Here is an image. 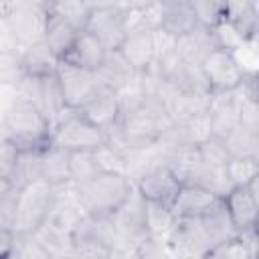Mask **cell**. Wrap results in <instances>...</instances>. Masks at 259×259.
<instances>
[{
  "mask_svg": "<svg viewBox=\"0 0 259 259\" xmlns=\"http://www.w3.org/2000/svg\"><path fill=\"white\" fill-rule=\"evenodd\" d=\"M16 200H18V190H14V188H8L4 194H0V229L12 231Z\"/></svg>",
  "mask_w": 259,
  "mask_h": 259,
  "instance_id": "obj_35",
  "label": "cell"
},
{
  "mask_svg": "<svg viewBox=\"0 0 259 259\" xmlns=\"http://www.w3.org/2000/svg\"><path fill=\"white\" fill-rule=\"evenodd\" d=\"M40 178L53 186L71 184V154L57 146L45 148L40 158Z\"/></svg>",
  "mask_w": 259,
  "mask_h": 259,
  "instance_id": "obj_24",
  "label": "cell"
},
{
  "mask_svg": "<svg viewBox=\"0 0 259 259\" xmlns=\"http://www.w3.org/2000/svg\"><path fill=\"white\" fill-rule=\"evenodd\" d=\"M105 55H107V49L95 36H91L89 32L83 30V32H79L77 40L73 42V47L69 49V53L61 61H65L69 65H75L79 69H85V71H93L95 73L101 67Z\"/></svg>",
  "mask_w": 259,
  "mask_h": 259,
  "instance_id": "obj_19",
  "label": "cell"
},
{
  "mask_svg": "<svg viewBox=\"0 0 259 259\" xmlns=\"http://www.w3.org/2000/svg\"><path fill=\"white\" fill-rule=\"evenodd\" d=\"M132 190L134 180L119 172H101L75 188L83 212L91 217H111L127 200Z\"/></svg>",
  "mask_w": 259,
  "mask_h": 259,
  "instance_id": "obj_1",
  "label": "cell"
},
{
  "mask_svg": "<svg viewBox=\"0 0 259 259\" xmlns=\"http://www.w3.org/2000/svg\"><path fill=\"white\" fill-rule=\"evenodd\" d=\"M214 49H217V45H214V38H212L210 30L202 28V26H196L192 32L174 40L176 55L188 65H198L200 67V63L206 59V55Z\"/></svg>",
  "mask_w": 259,
  "mask_h": 259,
  "instance_id": "obj_21",
  "label": "cell"
},
{
  "mask_svg": "<svg viewBox=\"0 0 259 259\" xmlns=\"http://www.w3.org/2000/svg\"><path fill=\"white\" fill-rule=\"evenodd\" d=\"M22 79L18 53H0V85H18Z\"/></svg>",
  "mask_w": 259,
  "mask_h": 259,
  "instance_id": "obj_34",
  "label": "cell"
},
{
  "mask_svg": "<svg viewBox=\"0 0 259 259\" xmlns=\"http://www.w3.org/2000/svg\"><path fill=\"white\" fill-rule=\"evenodd\" d=\"M55 75L59 79L65 105L69 109H75V111H79L85 103H89L97 95V91L101 89V83L93 71L79 69V67L69 65L65 61L59 63Z\"/></svg>",
  "mask_w": 259,
  "mask_h": 259,
  "instance_id": "obj_10",
  "label": "cell"
},
{
  "mask_svg": "<svg viewBox=\"0 0 259 259\" xmlns=\"http://www.w3.org/2000/svg\"><path fill=\"white\" fill-rule=\"evenodd\" d=\"M18 93H20V97H24L26 101H30L42 113V117L49 121L51 127L69 109L65 105L63 91H61V85H59L57 75H49V77H24L18 83Z\"/></svg>",
  "mask_w": 259,
  "mask_h": 259,
  "instance_id": "obj_8",
  "label": "cell"
},
{
  "mask_svg": "<svg viewBox=\"0 0 259 259\" xmlns=\"http://www.w3.org/2000/svg\"><path fill=\"white\" fill-rule=\"evenodd\" d=\"M194 152H196V158H198L202 164H206V166H210V168H219V170H225L227 162L231 160V156H229V152H227L223 140H219V138H214V136H210V138H206L204 142H200V144L194 148Z\"/></svg>",
  "mask_w": 259,
  "mask_h": 259,
  "instance_id": "obj_30",
  "label": "cell"
},
{
  "mask_svg": "<svg viewBox=\"0 0 259 259\" xmlns=\"http://www.w3.org/2000/svg\"><path fill=\"white\" fill-rule=\"evenodd\" d=\"M117 239H119V247L127 245V247H136L138 243H142L144 239H148V227H146V200L140 196V192L132 190V194L127 196V200L111 214Z\"/></svg>",
  "mask_w": 259,
  "mask_h": 259,
  "instance_id": "obj_12",
  "label": "cell"
},
{
  "mask_svg": "<svg viewBox=\"0 0 259 259\" xmlns=\"http://www.w3.org/2000/svg\"><path fill=\"white\" fill-rule=\"evenodd\" d=\"M239 111H241V125L259 134V101L239 99Z\"/></svg>",
  "mask_w": 259,
  "mask_h": 259,
  "instance_id": "obj_36",
  "label": "cell"
},
{
  "mask_svg": "<svg viewBox=\"0 0 259 259\" xmlns=\"http://www.w3.org/2000/svg\"><path fill=\"white\" fill-rule=\"evenodd\" d=\"M210 34L214 38L217 49H223V51H229V53H237L239 49H243L245 45H249L227 20H221L214 28H210Z\"/></svg>",
  "mask_w": 259,
  "mask_h": 259,
  "instance_id": "obj_33",
  "label": "cell"
},
{
  "mask_svg": "<svg viewBox=\"0 0 259 259\" xmlns=\"http://www.w3.org/2000/svg\"><path fill=\"white\" fill-rule=\"evenodd\" d=\"M140 8H142V4H132L130 28L125 32L121 47L117 49L136 73L148 71L156 59V28L142 22Z\"/></svg>",
  "mask_w": 259,
  "mask_h": 259,
  "instance_id": "obj_7",
  "label": "cell"
},
{
  "mask_svg": "<svg viewBox=\"0 0 259 259\" xmlns=\"http://www.w3.org/2000/svg\"><path fill=\"white\" fill-rule=\"evenodd\" d=\"M136 190L146 202H156L162 206H172L174 196L178 194V188L182 186L180 178L168 164H154L146 168L134 182Z\"/></svg>",
  "mask_w": 259,
  "mask_h": 259,
  "instance_id": "obj_11",
  "label": "cell"
},
{
  "mask_svg": "<svg viewBox=\"0 0 259 259\" xmlns=\"http://www.w3.org/2000/svg\"><path fill=\"white\" fill-rule=\"evenodd\" d=\"M200 71H202L212 95L235 91L247 73V69L239 63L237 55L223 51V49L210 51L206 55V59L200 63Z\"/></svg>",
  "mask_w": 259,
  "mask_h": 259,
  "instance_id": "obj_9",
  "label": "cell"
},
{
  "mask_svg": "<svg viewBox=\"0 0 259 259\" xmlns=\"http://www.w3.org/2000/svg\"><path fill=\"white\" fill-rule=\"evenodd\" d=\"M4 16L10 22L12 30L16 32L20 49L36 40H42L47 2H12L6 4Z\"/></svg>",
  "mask_w": 259,
  "mask_h": 259,
  "instance_id": "obj_13",
  "label": "cell"
},
{
  "mask_svg": "<svg viewBox=\"0 0 259 259\" xmlns=\"http://www.w3.org/2000/svg\"><path fill=\"white\" fill-rule=\"evenodd\" d=\"M14 243H16V235L10 229H0V259H6L10 255Z\"/></svg>",
  "mask_w": 259,
  "mask_h": 259,
  "instance_id": "obj_38",
  "label": "cell"
},
{
  "mask_svg": "<svg viewBox=\"0 0 259 259\" xmlns=\"http://www.w3.org/2000/svg\"><path fill=\"white\" fill-rule=\"evenodd\" d=\"M6 138L16 146V150H45L51 146V125L42 113L24 97L10 105L4 119Z\"/></svg>",
  "mask_w": 259,
  "mask_h": 259,
  "instance_id": "obj_2",
  "label": "cell"
},
{
  "mask_svg": "<svg viewBox=\"0 0 259 259\" xmlns=\"http://www.w3.org/2000/svg\"><path fill=\"white\" fill-rule=\"evenodd\" d=\"M176 217L168 206L156 204V202H146V227H148V237L160 243L168 245V239L174 231Z\"/></svg>",
  "mask_w": 259,
  "mask_h": 259,
  "instance_id": "obj_26",
  "label": "cell"
},
{
  "mask_svg": "<svg viewBox=\"0 0 259 259\" xmlns=\"http://www.w3.org/2000/svg\"><path fill=\"white\" fill-rule=\"evenodd\" d=\"M225 20L247 42H253L259 32V6L255 2H225Z\"/></svg>",
  "mask_w": 259,
  "mask_h": 259,
  "instance_id": "obj_23",
  "label": "cell"
},
{
  "mask_svg": "<svg viewBox=\"0 0 259 259\" xmlns=\"http://www.w3.org/2000/svg\"><path fill=\"white\" fill-rule=\"evenodd\" d=\"M257 182H259V178H255L243 186H231V190L223 196L225 208L229 212V219H231L235 231L257 227V214H259Z\"/></svg>",
  "mask_w": 259,
  "mask_h": 259,
  "instance_id": "obj_14",
  "label": "cell"
},
{
  "mask_svg": "<svg viewBox=\"0 0 259 259\" xmlns=\"http://www.w3.org/2000/svg\"><path fill=\"white\" fill-rule=\"evenodd\" d=\"M101 166L97 162L95 152H73L71 154V184L77 188L97 174H101Z\"/></svg>",
  "mask_w": 259,
  "mask_h": 259,
  "instance_id": "obj_28",
  "label": "cell"
},
{
  "mask_svg": "<svg viewBox=\"0 0 259 259\" xmlns=\"http://www.w3.org/2000/svg\"><path fill=\"white\" fill-rule=\"evenodd\" d=\"M119 239L111 217L83 214L71 231L73 259H111Z\"/></svg>",
  "mask_w": 259,
  "mask_h": 259,
  "instance_id": "obj_3",
  "label": "cell"
},
{
  "mask_svg": "<svg viewBox=\"0 0 259 259\" xmlns=\"http://www.w3.org/2000/svg\"><path fill=\"white\" fill-rule=\"evenodd\" d=\"M196 22L202 28H214L221 20H225V2H212V0H204V2H190Z\"/></svg>",
  "mask_w": 259,
  "mask_h": 259,
  "instance_id": "obj_31",
  "label": "cell"
},
{
  "mask_svg": "<svg viewBox=\"0 0 259 259\" xmlns=\"http://www.w3.org/2000/svg\"><path fill=\"white\" fill-rule=\"evenodd\" d=\"M208 125L210 136L223 140L233 130L241 125V111H239V97L235 91L231 93H219L212 95L210 107H208Z\"/></svg>",
  "mask_w": 259,
  "mask_h": 259,
  "instance_id": "obj_16",
  "label": "cell"
},
{
  "mask_svg": "<svg viewBox=\"0 0 259 259\" xmlns=\"http://www.w3.org/2000/svg\"><path fill=\"white\" fill-rule=\"evenodd\" d=\"M95 75H97L101 87L111 89L115 93L138 77V73L130 67V63L121 57L119 51H107V55H105L101 67L95 71Z\"/></svg>",
  "mask_w": 259,
  "mask_h": 259,
  "instance_id": "obj_22",
  "label": "cell"
},
{
  "mask_svg": "<svg viewBox=\"0 0 259 259\" xmlns=\"http://www.w3.org/2000/svg\"><path fill=\"white\" fill-rule=\"evenodd\" d=\"M79 115L85 117L89 123H93L95 127H99L101 132H107L111 130L117 121H119V115H121V107H119V99H117V93L111 91V89H105L101 87L97 91V95L85 103L81 109H79Z\"/></svg>",
  "mask_w": 259,
  "mask_h": 259,
  "instance_id": "obj_17",
  "label": "cell"
},
{
  "mask_svg": "<svg viewBox=\"0 0 259 259\" xmlns=\"http://www.w3.org/2000/svg\"><path fill=\"white\" fill-rule=\"evenodd\" d=\"M16 146L10 142V140H2L0 142V178H4L8 182L10 174H12V168H14V162H16Z\"/></svg>",
  "mask_w": 259,
  "mask_h": 259,
  "instance_id": "obj_37",
  "label": "cell"
},
{
  "mask_svg": "<svg viewBox=\"0 0 259 259\" xmlns=\"http://www.w3.org/2000/svg\"><path fill=\"white\" fill-rule=\"evenodd\" d=\"M20 59V67L24 77H49L57 73L59 67V59L55 57V53L45 45V40H36L28 47H22L18 53Z\"/></svg>",
  "mask_w": 259,
  "mask_h": 259,
  "instance_id": "obj_20",
  "label": "cell"
},
{
  "mask_svg": "<svg viewBox=\"0 0 259 259\" xmlns=\"http://www.w3.org/2000/svg\"><path fill=\"white\" fill-rule=\"evenodd\" d=\"M223 198L214 192L194 186V184H182L178 188V194L172 200V214L176 219H198L206 214L210 208H214Z\"/></svg>",
  "mask_w": 259,
  "mask_h": 259,
  "instance_id": "obj_15",
  "label": "cell"
},
{
  "mask_svg": "<svg viewBox=\"0 0 259 259\" xmlns=\"http://www.w3.org/2000/svg\"><path fill=\"white\" fill-rule=\"evenodd\" d=\"M77 36H79V30L73 24H69L61 14H57L51 8V2H47V18H45L42 40L55 53V57L59 61L69 53V49L73 47Z\"/></svg>",
  "mask_w": 259,
  "mask_h": 259,
  "instance_id": "obj_18",
  "label": "cell"
},
{
  "mask_svg": "<svg viewBox=\"0 0 259 259\" xmlns=\"http://www.w3.org/2000/svg\"><path fill=\"white\" fill-rule=\"evenodd\" d=\"M40 158H42V150H18L12 174L8 178L10 188L20 190L26 184L42 180L40 178Z\"/></svg>",
  "mask_w": 259,
  "mask_h": 259,
  "instance_id": "obj_25",
  "label": "cell"
},
{
  "mask_svg": "<svg viewBox=\"0 0 259 259\" xmlns=\"http://www.w3.org/2000/svg\"><path fill=\"white\" fill-rule=\"evenodd\" d=\"M225 176L231 186H243L259 178V160L255 158H231L225 166Z\"/></svg>",
  "mask_w": 259,
  "mask_h": 259,
  "instance_id": "obj_29",
  "label": "cell"
},
{
  "mask_svg": "<svg viewBox=\"0 0 259 259\" xmlns=\"http://www.w3.org/2000/svg\"><path fill=\"white\" fill-rule=\"evenodd\" d=\"M89 6L85 2H51V8L61 14L69 24H73L79 32H83L85 24H87V16H89Z\"/></svg>",
  "mask_w": 259,
  "mask_h": 259,
  "instance_id": "obj_32",
  "label": "cell"
},
{
  "mask_svg": "<svg viewBox=\"0 0 259 259\" xmlns=\"http://www.w3.org/2000/svg\"><path fill=\"white\" fill-rule=\"evenodd\" d=\"M105 144V132L89 123L75 109H67L51 127V146H57L69 154L95 152Z\"/></svg>",
  "mask_w": 259,
  "mask_h": 259,
  "instance_id": "obj_5",
  "label": "cell"
},
{
  "mask_svg": "<svg viewBox=\"0 0 259 259\" xmlns=\"http://www.w3.org/2000/svg\"><path fill=\"white\" fill-rule=\"evenodd\" d=\"M223 144L231 158H255L259 160V134L251 132L243 125L233 130L227 138H223Z\"/></svg>",
  "mask_w": 259,
  "mask_h": 259,
  "instance_id": "obj_27",
  "label": "cell"
},
{
  "mask_svg": "<svg viewBox=\"0 0 259 259\" xmlns=\"http://www.w3.org/2000/svg\"><path fill=\"white\" fill-rule=\"evenodd\" d=\"M132 4H91L85 32L95 36L107 51H117L130 28Z\"/></svg>",
  "mask_w": 259,
  "mask_h": 259,
  "instance_id": "obj_6",
  "label": "cell"
},
{
  "mask_svg": "<svg viewBox=\"0 0 259 259\" xmlns=\"http://www.w3.org/2000/svg\"><path fill=\"white\" fill-rule=\"evenodd\" d=\"M57 190L59 186H53L45 180H36L18 190L16 212H14V223H12V233L16 237L34 235L40 229V225L45 223L55 202Z\"/></svg>",
  "mask_w": 259,
  "mask_h": 259,
  "instance_id": "obj_4",
  "label": "cell"
},
{
  "mask_svg": "<svg viewBox=\"0 0 259 259\" xmlns=\"http://www.w3.org/2000/svg\"><path fill=\"white\" fill-rule=\"evenodd\" d=\"M71 259H73V257H71Z\"/></svg>",
  "mask_w": 259,
  "mask_h": 259,
  "instance_id": "obj_39",
  "label": "cell"
}]
</instances>
